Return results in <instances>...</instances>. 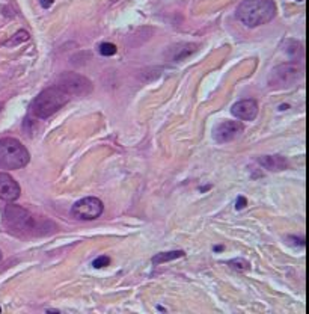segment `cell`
Here are the masks:
<instances>
[{"label":"cell","instance_id":"obj_8","mask_svg":"<svg viewBox=\"0 0 309 314\" xmlns=\"http://www.w3.org/2000/svg\"><path fill=\"white\" fill-rule=\"evenodd\" d=\"M243 124L240 121H223L213 130V138L217 144H226L237 139L243 133Z\"/></svg>","mask_w":309,"mask_h":314},{"label":"cell","instance_id":"obj_18","mask_svg":"<svg viewBox=\"0 0 309 314\" xmlns=\"http://www.w3.org/2000/svg\"><path fill=\"white\" fill-rule=\"evenodd\" d=\"M55 0H41V6L42 8H50L51 5H53Z\"/></svg>","mask_w":309,"mask_h":314},{"label":"cell","instance_id":"obj_10","mask_svg":"<svg viewBox=\"0 0 309 314\" xmlns=\"http://www.w3.org/2000/svg\"><path fill=\"white\" fill-rule=\"evenodd\" d=\"M232 115L241 121H253L258 115V103L255 100H240L231 108Z\"/></svg>","mask_w":309,"mask_h":314},{"label":"cell","instance_id":"obj_1","mask_svg":"<svg viewBox=\"0 0 309 314\" xmlns=\"http://www.w3.org/2000/svg\"><path fill=\"white\" fill-rule=\"evenodd\" d=\"M276 12L273 0H243L237 8V18L247 27H258L272 21Z\"/></svg>","mask_w":309,"mask_h":314},{"label":"cell","instance_id":"obj_6","mask_svg":"<svg viewBox=\"0 0 309 314\" xmlns=\"http://www.w3.org/2000/svg\"><path fill=\"white\" fill-rule=\"evenodd\" d=\"M302 76V70L297 64L288 62L278 65L269 74V85L275 89H284L293 86Z\"/></svg>","mask_w":309,"mask_h":314},{"label":"cell","instance_id":"obj_12","mask_svg":"<svg viewBox=\"0 0 309 314\" xmlns=\"http://www.w3.org/2000/svg\"><path fill=\"white\" fill-rule=\"evenodd\" d=\"M180 257H184V251H169V252H160V254H156L152 257V265H162V263H166V261H172L175 258H180Z\"/></svg>","mask_w":309,"mask_h":314},{"label":"cell","instance_id":"obj_16","mask_svg":"<svg viewBox=\"0 0 309 314\" xmlns=\"http://www.w3.org/2000/svg\"><path fill=\"white\" fill-rule=\"evenodd\" d=\"M109 265H110V258L106 257V255H100L98 258H95V260L92 261V266H94L95 269L106 268V266H109Z\"/></svg>","mask_w":309,"mask_h":314},{"label":"cell","instance_id":"obj_9","mask_svg":"<svg viewBox=\"0 0 309 314\" xmlns=\"http://www.w3.org/2000/svg\"><path fill=\"white\" fill-rule=\"evenodd\" d=\"M20 195H21L20 184L8 172H0V199L12 202L18 199Z\"/></svg>","mask_w":309,"mask_h":314},{"label":"cell","instance_id":"obj_17","mask_svg":"<svg viewBox=\"0 0 309 314\" xmlns=\"http://www.w3.org/2000/svg\"><path fill=\"white\" fill-rule=\"evenodd\" d=\"M246 204H247L246 198H244V196H238L237 201H235V208H237V210H241V208L246 207Z\"/></svg>","mask_w":309,"mask_h":314},{"label":"cell","instance_id":"obj_11","mask_svg":"<svg viewBox=\"0 0 309 314\" xmlns=\"http://www.w3.org/2000/svg\"><path fill=\"white\" fill-rule=\"evenodd\" d=\"M258 163L266 168L267 171H275V172H279V171H284L285 168H288V160L285 159V157L282 156H261L258 159Z\"/></svg>","mask_w":309,"mask_h":314},{"label":"cell","instance_id":"obj_3","mask_svg":"<svg viewBox=\"0 0 309 314\" xmlns=\"http://www.w3.org/2000/svg\"><path fill=\"white\" fill-rule=\"evenodd\" d=\"M70 100L71 97L67 92H64L62 89L53 85L41 91L33 98L30 109L36 118L45 120V118H50L51 115H55L59 109H62Z\"/></svg>","mask_w":309,"mask_h":314},{"label":"cell","instance_id":"obj_5","mask_svg":"<svg viewBox=\"0 0 309 314\" xmlns=\"http://www.w3.org/2000/svg\"><path fill=\"white\" fill-rule=\"evenodd\" d=\"M55 86H58L59 89L67 92L71 98L73 97H86L94 89L92 82L77 73H62L56 79Z\"/></svg>","mask_w":309,"mask_h":314},{"label":"cell","instance_id":"obj_19","mask_svg":"<svg viewBox=\"0 0 309 314\" xmlns=\"http://www.w3.org/2000/svg\"><path fill=\"white\" fill-rule=\"evenodd\" d=\"M0 260H2V251H0Z\"/></svg>","mask_w":309,"mask_h":314},{"label":"cell","instance_id":"obj_21","mask_svg":"<svg viewBox=\"0 0 309 314\" xmlns=\"http://www.w3.org/2000/svg\"><path fill=\"white\" fill-rule=\"evenodd\" d=\"M0 311H2V308H0Z\"/></svg>","mask_w":309,"mask_h":314},{"label":"cell","instance_id":"obj_2","mask_svg":"<svg viewBox=\"0 0 309 314\" xmlns=\"http://www.w3.org/2000/svg\"><path fill=\"white\" fill-rule=\"evenodd\" d=\"M45 222L48 221H38V218L20 205L11 204L5 208V225L17 234H44Z\"/></svg>","mask_w":309,"mask_h":314},{"label":"cell","instance_id":"obj_7","mask_svg":"<svg viewBox=\"0 0 309 314\" xmlns=\"http://www.w3.org/2000/svg\"><path fill=\"white\" fill-rule=\"evenodd\" d=\"M104 204L97 196H86L71 207V215L80 221H95L103 215Z\"/></svg>","mask_w":309,"mask_h":314},{"label":"cell","instance_id":"obj_4","mask_svg":"<svg viewBox=\"0 0 309 314\" xmlns=\"http://www.w3.org/2000/svg\"><path fill=\"white\" fill-rule=\"evenodd\" d=\"M30 160L27 148L15 138L0 139V169H21Z\"/></svg>","mask_w":309,"mask_h":314},{"label":"cell","instance_id":"obj_15","mask_svg":"<svg viewBox=\"0 0 309 314\" xmlns=\"http://www.w3.org/2000/svg\"><path fill=\"white\" fill-rule=\"evenodd\" d=\"M98 50H100V55H103V56H113L118 51L116 45L112 42H103Z\"/></svg>","mask_w":309,"mask_h":314},{"label":"cell","instance_id":"obj_20","mask_svg":"<svg viewBox=\"0 0 309 314\" xmlns=\"http://www.w3.org/2000/svg\"><path fill=\"white\" fill-rule=\"evenodd\" d=\"M297 2H303V0H297Z\"/></svg>","mask_w":309,"mask_h":314},{"label":"cell","instance_id":"obj_13","mask_svg":"<svg viewBox=\"0 0 309 314\" xmlns=\"http://www.w3.org/2000/svg\"><path fill=\"white\" fill-rule=\"evenodd\" d=\"M228 266H231L234 271H238V272H246V271H249V269H250L249 261H246L244 258L229 260V261H228Z\"/></svg>","mask_w":309,"mask_h":314},{"label":"cell","instance_id":"obj_14","mask_svg":"<svg viewBox=\"0 0 309 314\" xmlns=\"http://www.w3.org/2000/svg\"><path fill=\"white\" fill-rule=\"evenodd\" d=\"M26 41H29V33H27L26 30H20V32H17L9 41H6L5 45H8V47H15V45H18V44H21V42H26Z\"/></svg>","mask_w":309,"mask_h":314}]
</instances>
